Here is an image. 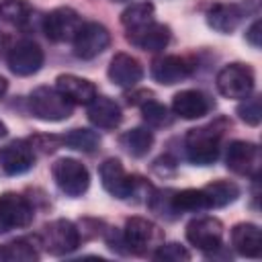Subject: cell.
<instances>
[{"mask_svg":"<svg viewBox=\"0 0 262 262\" xmlns=\"http://www.w3.org/2000/svg\"><path fill=\"white\" fill-rule=\"evenodd\" d=\"M221 145V131L215 125H205L190 129L184 139L186 156L196 166H209L219 158Z\"/></svg>","mask_w":262,"mask_h":262,"instance_id":"6da1fadb","label":"cell"},{"mask_svg":"<svg viewBox=\"0 0 262 262\" xmlns=\"http://www.w3.org/2000/svg\"><path fill=\"white\" fill-rule=\"evenodd\" d=\"M72 102L57 90L49 86H39L29 96L31 113L41 121H66L72 115Z\"/></svg>","mask_w":262,"mask_h":262,"instance_id":"7a4b0ae2","label":"cell"},{"mask_svg":"<svg viewBox=\"0 0 262 262\" xmlns=\"http://www.w3.org/2000/svg\"><path fill=\"white\" fill-rule=\"evenodd\" d=\"M39 244L55 256H63L74 252L80 246V231L68 219H55L47 223L39 235Z\"/></svg>","mask_w":262,"mask_h":262,"instance_id":"3957f363","label":"cell"},{"mask_svg":"<svg viewBox=\"0 0 262 262\" xmlns=\"http://www.w3.org/2000/svg\"><path fill=\"white\" fill-rule=\"evenodd\" d=\"M53 180L68 196H82L90 186V174L86 166L74 158H61L51 168Z\"/></svg>","mask_w":262,"mask_h":262,"instance_id":"277c9868","label":"cell"},{"mask_svg":"<svg viewBox=\"0 0 262 262\" xmlns=\"http://www.w3.org/2000/svg\"><path fill=\"white\" fill-rule=\"evenodd\" d=\"M162 229L143 217H129L125 221L123 242L127 246V252L131 254H145L147 250L158 248L162 244Z\"/></svg>","mask_w":262,"mask_h":262,"instance_id":"5b68a950","label":"cell"},{"mask_svg":"<svg viewBox=\"0 0 262 262\" xmlns=\"http://www.w3.org/2000/svg\"><path fill=\"white\" fill-rule=\"evenodd\" d=\"M217 90L225 98H246L254 90V72L246 63H229L217 74Z\"/></svg>","mask_w":262,"mask_h":262,"instance_id":"8992f818","label":"cell"},{"mask_svg":"<svg viewBox=\"0 0 262 262\" xmlns=\"http://www.w3.org/2000/svg\"><path fill=\"white\" fill-rule=\"evenodd\" d=\"M82 27H84L82 16L70 6H59L43 18V31H45L47 39H51L55 43L74 41V37L78 35V31Z\"/></svg>","mask_w":262,"mask_h":262,"instance_id":"52a82bcc","label":"cell"},{"mask_svg":"<svg viewBox=\"0 0 262 262\" xmlns=\"http://www.w3.org/2000/svg\"><path fill=\"white\" fill-rule=\"evenodd\" d=\"M186 239L201 252H215L223 242V223L215 217H199L186 225Z\"/></svg>","mask_w":262,"mask_h":262,"instance_id":"ba28073f","label":"cell"},{"mask_svg":"<svg viewBox=\"0 0 262 262\" xmlns=\"http://www.w3.org/2000/svg\"><path fill=\"white\" fill-rule=\"evenodd\" d=\"M100 182L104 186V190L117 199H129L135 196V186H137V178L129 176L123 168V164L115 158H108L100 164Z\"/></svg>","mask_w":262,"mask_h":262,"instance_id":"9c48e42d","label":"cell"},{"mask_svg":"<svg viewBox=\"0 0 262 262\" xmlns=\"http://www.w3.org/2000/svg\"><path fill=\"white\" fill-rule=\"evenodd\" d=\"M74 53L80 59H94L98 57L111 43V35L106 27L100 23H84V27L74 37Z\"/></svg>","mask_w":262,"mask_h":262,"instance_id":"30bf717a","label":"cell"},{"mask_svg":"<svg viewBox=\"0 0 262 262\" xmlns=\"http://www.w3.org/2000/svg\"><path fill=\"white\" fill-rule=\"evenodd\" d=\"M0 221L8 229L29 227L33 223V205L16 192H2L0 194Z\"/></svg>","mask_w":262,"mask_h":262,"instance_id":"8fae6325","label":"cell"},{"mask_svg":"<svg viewBox=\"0 0 262 262\" xmlns=\"http://www.w3.org/2000/svg\"><path fill=\"white\" fill-rule=\"evenodd\" d=\"M43 49L33 41H18L8 51V68L16 76H33L43 66Z\"/></svg>","mask_w":262,"mask_h":262,"instance_id":"7c38bea8","label":"cell"},{"mask_svg":"<svg viewBox=\"0 0 262 262\" xmlns=\"http://www.w3.org/2000/svg\"><path fill=\"white\" fill-rule=\"evenodd\" d=\"M227 168L242 176H256L260 166V149L252 141H231L225 156Z\"/></svg>","mask_w":262,"mask_h":262,"instance_id":"4fadbf2b","label":"cell"},{"mask_svg":"<svg viewBox=\"0 0 262 262\" xmlns=\"http://www.w3.org/2000/svg\"><path fill=\"white\" fill-rule=\"evenodd\" d=\"M35 164V149L27 141H10L0 147V170L8 176L23 174Z\"/></svg>","mask_w":262,"mask_h":262,"instance_id":"5bb4252c","label":"cell"},{"mask_svg":"<svg viewBox=\"0 0 262 262\" xmlns=\"http://www.w3.org/2000/svg\"><path fill=\"white\" fill-rule=\"evenodd\" d=\"M190 74H192V63L180 55H164V57L154 59V63H151L154 80L164 86L178 84V82L186 80Z\"/></svg>","mask_w":262,"mask_h":262,"instance_id":"9a60e30c","label":"cell"},{"mask_svg":"<svg viewBox=\"0 0 262 262\" xmlns=\"http://www.w3.org/2000/svg\"><path fill=\"white\" fill-rule=\"evenodd\" d=\"M127 39L143 49V51H149V53H158L162 49H166V45L170 43V29L162 23H149L141 29H135V31H129L127 33Z\"/></svg>","mask_w":262,"mask_h":262,"instance_id":"2e32d148","label":"cell"},{"mask_svg":"<svg viewBox=\"0 0 262 262\" xmlns=\"http://www.w3.org/2000/svg\"><path fill=\"white\" fill-rule=\"evenodd\" d=\"M108 78L121 88H133L143 78V68L133 55L117 53L108 63Z\"/></svg>","mask_w":262,"mask_h":262,"instance_id":"e0dca14e","label":"cell"},{"mask_svg":"<svg viewBox=\"0 0 262 262\" xmlns=\"http://www.w3.org/2000/svg\"><path fill=\"white\" fill-rule=\"evenodd\" d=\"M172 111L180 119H201L211 111V98L201 90H182L172 100Z\"/></svg>","mask_w":262,"mask_h":262,"instance_id":"ac0fdd59","label":"cell"},{"mask_svg":"<svg viewBox=\"0 0 262 262\" xmlns=\"http://www.w3.org/2000/svg\"><path fill=\"white\" fill-rule=\"evenodd\" d=\"M246 16V8L244 4H235V2H221L209 8L207 12V23L211 29H215L217 33H231L239 27L242 18Z\"/></svg>","mask_w":262,"mask_h":262,"instance_id":"d6986e66","label":"cell"},{"mask_svg":"<svg viewBox=\"0 0 262 262\" xmlns=\"http://www.w3.org/2000/svg\"><path fill=\"white\" fill-rule=\"evenodd\" d=\"M55 88L72 102V104H88L96 96V86L80 76L74 74H61L55 80Z\"/></svg>","mask_w":262,"mask_h":262,"instance_id":"ffe728a7","label":"cell"},{"mask_svg":"<svg viewBox=\"0 0 262 262\" xmlns=\"http://www.w3.org/2000/svg\"><path fill=\"white\" fill-rule=\"evenodd\" d=\"M88 119L98 129H115V127H119V123L123 119V113H121V106L115 100H111L108 96H98L96 94L88 102Z\"/></svg>","mask_w":262,"mask_h":262,"instance_id":"44dd1931","label":"cell"},{"mask_svg":"<svg viewBox=\"0 0 262 262\" xmlns=\"http://www.w3.org/2000/svg\"><path fill=\"white\" fill-rule=\"evenodd\" d=\"M231 246L239 256L260 258L262 254V235L260 227L254 223H237L231 229Z\"/></svg>","mask_w":262,"mask_h":262,"instance_id":"7402d4cb","label":"cell"},{"mask_svg":"<svg viewBox=\"0 0 262 262\" xmlns=\"http://www.w3.org/2000/svg\"><path fill=\"white\" fill-rule=\"evenodd\" d=\"M154 16H156V8L151 2H135L123 10L121 23L129 33V31H135V29H141V27L154 23L156 20Z\"/></svg>","mask_w":262,"mask_h":262,"instance_id":"603a6c76","label":"cell"},{"mask_svg":"<svg viewBox=\"0 0 262 262\" xmlns=\"http://www.w3.org/2000/svg\"><path fill=\"white\" fill-rule=\"evenodd\" d=\"M0 18L12 27H27L33 18V8L25 0H0Z\"/></svg>","mask_w":262,"mask_h":262,"instance_id":"cb8c5ba5","label":"cell"},{"mask_svg":"<svg viewBox=\"0 0 262 262\" xmlns=\"http://www.w3.org/2000/svg\"><path fill=\"white\" fill-rule=\"evenodd\" d=\"M121 145L135 158H141L145 156L151 145H154V135L149 129H143V127H135V129H129L121 135Z\"/></svg>","mask_w":262,"mask_h":262,"instance_id":"d4e9b609","label":"cell"},{"mask_svg":"<svg viewBox=\"0 0 262 262\" xmlns=\"http://www.w3.org/2000/svg\"><path fill=\"white\" fill-rule=\"evenodd\" d=\"M0 258L8 262H33L39 258V252L33 244V239L20 237L0 248Z\"/></svg>","mask_w":262,"mask_h":262,"instance_id":"484cf974","label":"cell"},{"mask_svg":"<svg viewBox=\"0 0 262 262\" xmlns=\"http://www.w3.org/2000/svg\"><path fill=\"white\" fill-rule=\"evenodd\" d=\"M203 190H205L211 207H225L239 196L237 184H233L229 180H215V182L207 184Z\"/></svg>","mask_w":262,"mask_h":262,"instance_id":"4316f807","label":"cell"},{"mask_svg":"<svg viewBox=\"0 0 262 262\" xmlns=\"http://www.w3.org/2000/svg\"><path fill=\"white\" fill-rule=\"evenodd\" d=\"M61 141L68 147L78 149V151H86V154H92L100 145V137L90 129H72Z\"/></svg>","mask_w":262,"mask_h":262,"instance_id":"83f0119b","label":"cell"},{"mask_svg":"<svg viewBox=\"0 0 262 262\" xmlns=\"http://www.w3.org/2000/svg\"><path fill=\"white\" fill-rule=\"evenodd\" d=\"M141 115H143V121L147 125H151V127H168V125H172L170 111L164 104L156 102V100H145L141 104Z\"/></svg>","mask_w":262,"mask_h":262,"instance_id":"f1b7e54d","label":"cell"},{"mask_svg":"<svg viewBox=\"0 0 262 262\" xmlns=\"http://www.w3.org/2000/svg\"><path fill=\"white\" fill-rule=\"evenodd\" d=\"M151 256H154V260H160V262H184V260H190L188 250L182 248L180 244H160Z\"/></svg>","mask_w":262,"mask_h":262,"instance_id":"f546056e","label":"cell"},{"mask_svg":"<svg viewBox=\"0 0 262 262\" xmlns=\"http://www.w3.org/2000/svg\"><path fill=\"white\" fill-rule=\"evenodd\" d=\"M237 115L244 123L256 127L260 125V119H262V111H260V98L258 96H246L244 102L237 106Z\"/></svg>","mask_w":262,"mask_h":262,"instance_id":"4dcf8cb0","label":"cell"},{"mask_svg":"<svg viewBox=\"0 0 262 262\" xmlns=\"http://www.w3.org/2000/svg\"><path fill=\"white\" fill-rule=\"evenodd\" d=\"M246 39L254 45V47H260V20H254V25L248 29L246 33Z\"/></svg>","mask_w":262,"mask_h":262,"instance_id":"1f68e13d","label":"cell"},{"mask_svg":"<svg viewBox=\"0 0 262 262\" xmlns=\"http://www.w3.org/2000/svg\"><path fill=\"white\" fill-rule=\"evenodd\" d=\"M6 88H8V84H6V80H4L2 76H0V96H2L4 92H6Z\"/></svg>","mask_w":262,"mask_h":262,"instance_id":"d6a6232c","label":"cell"},{"mask_svg":"<svg viewBox=\"0 0 262 262\" xmlns=\"http://www.w3.org/2000/svg\"><path fill=\"white\" fill-rule=\"evenodd\" d=\"M4 135H6V125L0 121V137H4Z\"/></svg>","mask_w":262,"mask_h":262,"instance_id":"836d02e7","label":"cell"},{"mask_svg":"<svg viewBox=\"0 0 262 262\" xmlns=\"http://www.w3.org/2000/svg\"><path fill=\"white\" fill-rule=\"evenodd\" d=\"M4 231H6V227H4V225H2V221H0V233H4Z\"/></svg>","mask_w":262,"mask_h":262,"instance_id":"e575fe53","label":"cell"},{"mask_svg":"<svg viewBox=\"0 0 262 262\" xmlns=\"http://www.w3.org/2000/svg\"><path fill=\"white\" fill-rule=\"evenodd\" d=\"M115 2H125V0H115Z\"/></svg>","mask_w":262,"mask_h":262,"instance_id":"d590c367","label":"cell"}]
</instances>
